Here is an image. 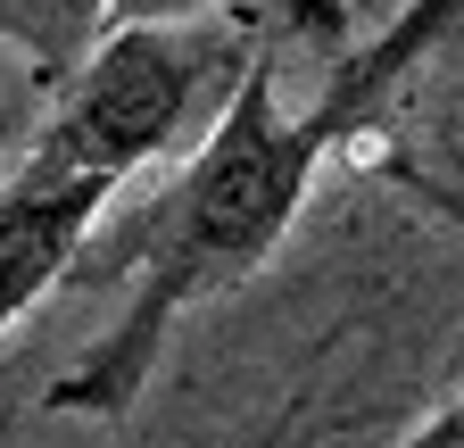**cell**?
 <instances>
[{"mask_svg": "<svg viewBox=\"0 0 464 448\" xmlns=\"http://www.w3.org/2000/svg\"><path fill=\"white\" fill-rule=\"evenodd\" d=\"M315 166H324V133L282 108V59L249 50L241 83L224 92L191 158L158 191H141L125 216H100L92 241L75 249L67 283H125V307L42 390V407L83 415V424L133 415L158 357L174 349V324L224 291H241L290 241V224L315 191Z\"/></svg>", "mask_w": 464, "mask_h": 448, "instance_id": "1", "label": "cell"}, {"mask_svg": "<svg viewBox=\"0 0 464 448\" xmlns=\"http://www.w3.org/2000/svg\"><path fill=\"white\" fill-rule=\"evenodd\" d=\"M241 67L249 59L232 25H108L100 50L50 92L34 150L125 191L183 133H208Z\"/></svg>", "mask_w": 464, "mask_h": 448, "instance_id": "2", "label": "cell"}, {"mask_svg": "<svg viewBox=\"0 0 464 448\" xmlns=\"http://www.w3.org/2000/svg\"><path fill=\"white\" fill-rule=\"evenodd\" d=\"M108 183L75 175L42 150H25L9 175H0V341L67 283L75 249L92 241V224L108 216Z\"/></svg>", "mask_w": 464, "mask_h": 448, "instance_id": "3", "label": "cell"}, {"mask_svg": "<svg viewBox=\"0 0 464 448\" xmlns=\"http://www.w3.org/2000/svg\"><path fill=\"white\" fill-rule=\"evenodd\" d=\"M456 42H464V0H398V17H382V34L357 50V59H340L332 83L307 108V125L324 133V150L348 141V133H365L373 108H390L431 59H448Z\"/></svg>", "mask_w": 464, "mask_h": 448, "instance_id": "4", "label": "cell"}, {"mask_svg": "<svg viewBox=\"0 0 464 448\" xmlns=\"http://www.w3.org/2000/svg\"><path fill=\"white\" fill-rule=\"evenodd\" d=\"M108 34V0H0V42L34 67L42 92H58Z\"/></svg>", "mask_w": 464, "mask_h": 448, "instance_id": "5", "label": "cell"}, {"mask_svg": "<svg viewBox=\"0 0 464 448\" xmlns=\"http://www.w3.org/2000/svg\"><path fill=\"white\" fill-rule=\"evenodd\" d=\"M216 0H108V25H199Z\"/></svg>", "mask_w": 464, "mask_h": 448, "instance_id": "6", "label": "cell"}, {"mask_svg": "<svg viewBox=\"0 0 464 448\" xmlns=\"http://www.w3.org/2000/svg\"><path fill=\"white\" fill-rule=\"evenodd\" d=\"M398 448H464V399H448L431 424H415V432H406Z\"/></svg>", "mask_w": 464, "mask_h": 448, "instance_id": "7", "label": "cell"}]
</instances>
